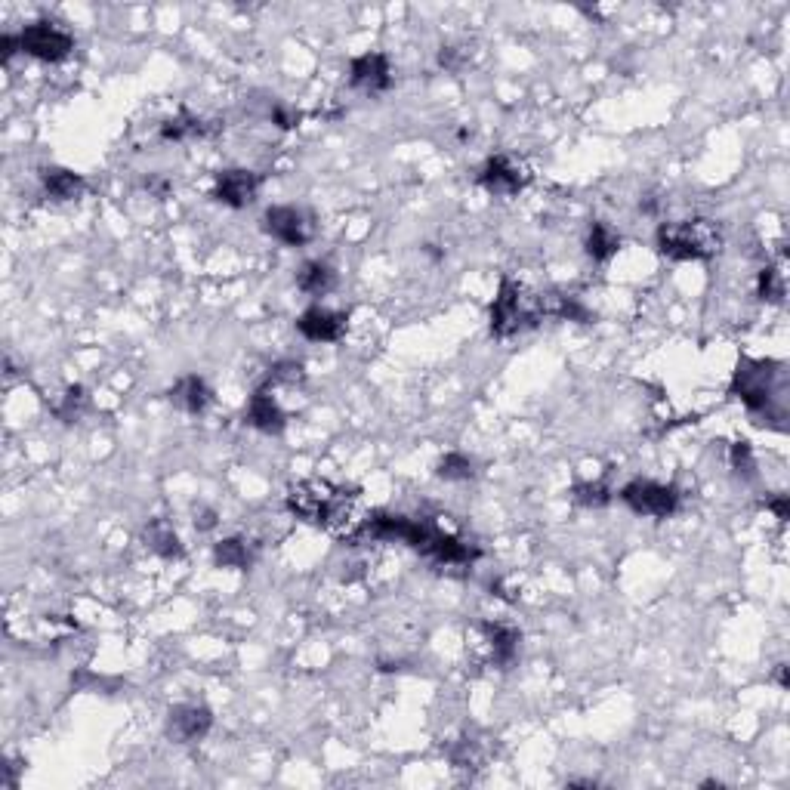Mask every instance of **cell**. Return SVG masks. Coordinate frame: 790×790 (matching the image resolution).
I'll use <instances>...</instances> for the list:
<instances>
[{
    "label": "cell",
    "instance_id": "2e32d148",
    "mask_svg": "<svg viewBox=\"0 0 790 790\" xmlns=\"http://www.w3.org/2000/svg\"><path fill=\"white\" fill-rule=\"evenodd\" d=\"M41 189L50 201H78L87 192V179L68 167H44L41 170Z\"/></svg>",
    "mask_w": 790,
    "mask_h": 790
},
{
    "label": "cell",
    "instance_id": "e575fe53",
    "mask_svg": "<svg viewBox=\"0 0 790 790\" xmlns=\"http://www.w3.org/2000/svg\"><path fill=\"white\" fill-rule=\"evenodd\" d=\"M775 679H778V686H781V689L790 686V679H787V664H778V676H775Z\"/></svg>",
    "mask_w": 790,
    "mask_h": 790
},
{
    "label": "cell",
    "instance_id": "8992f818",
    "mask_svg": "<svg viewBox=\"0 0 790 790\" xmlns=\"http://www.w3.org/2000/svg\"><path fill=\"white\" fill-rule=\"evenodd\" d=\"M618 497L627 510H633L636 516H649V519H670L682 504V494L676 485H664L652 479L627 482Z\"/></svg>",
    "mask_w": 790,
    "mask_h": 790
},
{
    "label": "cell",
    "instance_id": "7c38bea8",
    "mask_svg": "<svg viewBox=\"0 0 790 790\" xmlns=\"http://www.w3.org/2000/svg\"><path fill=\"white\" fill-rule=\"evenodd\" d=\"M349 84L365 96H380L392 84V65L383 53H362L349 62Z\"/></svg>",
    "mask_w": 790,
    "mask_h": 790
},
{
    "label": "cell",
    "instance_id": "484cf974",
    "mask_svg": "<svg viewBox=\"0 0 790 790\" xmlns=\"http://www.w3.org/2000/svg\"><path fill=\"white\" fill-rule=\"evenodd\" d=\"M303 377H306L303 365L294 362V358H284V362H275L269 368L263 386H269V389H275V386H297V383H303Z\"/></svg>",
    "mask_w": 790,
    "mask_h": 790
},
{
    "label": "cell",
    "instance_id": "30bf717a",
    "mask_svg": "<svg viewBox=\"0 0 790 790\" xmlns=\"http://www.w3.org/2000/svg\"><path fill=\"white\" fill-rule=\"evenodd\" d=\"M213 729V710L204 704H176L167 710V738L176 744L204 741Z\"/></svg>",
    "mask_w": 790,
    "mask_h": 790
},
{
    "label": "cell",
    "instance_id": "cb8c5ba5",
    "mask_svg": "<svg viewBox=\"0 0 790 790\" xmlns=\"http://www.w3.org/2000/svg\"><path fill=\"white\" fill-rule=\"evenodd\" d=\"M84 411H87V389H84V386H68L65 395H62V402L53 408V414H56L62 423H75V420H81Z\"/></svg>",
    "mask_w": 790,
    "mask_h": 790
},
{
    "label": "cell",
    "instance_id": "8fae6325",
    "mask_svg": "<svg viewBox=\"0 0 790 790\" xmlns=\"http://www.w3.org/2000/svg\"><path fill=\"white\" fill-rule=\"evenodd\" d=\"M479 186L494 198H513L528 186V173L507 155H494L479 170Z\"/></svg>",
    "mask_w": 790,
    "mask_h": 790
},
{
    "label": "cell",
    "instance_id": "f546056e",
    "mask_svg": "<svg viewBox=\"0 0 790 790\" xmlns=\"http://www.w3.org/2000/svg\"><path fill=\"white\" fill-rule=\"evenodd\" d=\"M272 124L281 127V130H294L300 124V112L287 109V105H275V109H272Z\"/></svg>",
    "mask_w": 790,
    "mask_h": 790
},
{
    "label": "cell",
    "instance_id": "4316f807",
    "mask_svg": "<svg viewBox=\"0 0 790 790\" xmlns=\"http://www.w3.org/2000/svg\"><path fill=\"white\" fill-rule=\"evenodd\" d=\"M571 500L574 504H581V507H605L608 500H612V491H608L605 482H581V485H574L571 488Z\"/></svg>",
    "mask_w": 790,
    "mask_h": 790
},
{
    "label": "cell",
    "instance_id": "ba28073f",
    "mask_svg": "<svg viewBox=\"0 0 790 790\" xmlns=\"http://www.w3.org/2000/svg\"><path fill=\"white\" fill-rule=\"evenodd\" d=\"M19 47L25 56L31 59H41V62H62L71 56L75 50V38L59 28L56 22L50 19H41V22H28L22 31H19Z\"/></svg>",
    "mask_w": 790,
    "mask_h": 790
},
{
    "label": "cell",
    "instance_id": "603a6c76",
    "mask_svg": "<svg viewBox=\"0 0 790 790\" xmlns=\"http://www.w3.org/2000/svg\"><path fill=\"white\" fill-rule=\"evenodd\" d=\"M207 133H210L207 124L195 115H176V118L161 124V139H167V142H186V139H198Z\"/></svg>",
    "mask_w": 790,
    "mask_h": 790
},
{
    "label": "cell",
    "instance_id": "e0dca14e",
    "mask_svg": "<svg viewBox=\"0 0 790 790\" xmlns=\"http://www.w3.org/2000/svg\"><path fill=\"white\" fill-rule=\"evenodd\" d=\"M482 633H485V642L491 649V661L500 667V670H510L519 658V642H522V633L510 624H482Z\"/></svg>",
    "mask_w": 790,
    "mask_h": 790
},
{
    "label": "cell",
    "instance_id": "d6986e66",
    "mask_svg": "<svg viewBox=\"0 0 790 790\" xmlns=\"http://www.w3.org/2000/svg\"><path fill=\"white\" fill-rule=\"evenodd\" d=\"M142 541H146V547H149L155 556H161V559H167V562L183 559V556H186L183 541H179V534H176L173 525L164 522V519H152V522L146 525V531H142Z\"/></svg>",
    "mask_w": 790,
    "mask_h": 790
},
{
    "label": "cell",
    "instance_id": "4dcf8cb0",
    "mask_svg": "<svg viewBox=\"0 0 790 790\" xmlns=\"http://www.w3.org/2000/svg\"><path fill=\"white\" fill-rule=\"evenodd\" d=\"M146 189H149L155 198H161V201H164V198L173 192V183H170L167 176H161V173H152V176L146 179Z\"/></svg>",
    "mask_w": 790,
    "mask_h": 790
},
{
    "label": "cell",
    "instance_id": "7a4b0ae2",
    "mask_svg": "<svg viewBox=\"0 0 790 790\" xmlns=\"http://www.w3.org/2000/svg\"><path fill=\"white\" fill-rule=\"evenodd\" d=\"M287 510L300 522L337 537H352L362 525V500L355 488L334 485L328 479H306L287 491Z\"/></svg>",
    "mask_w": 790,
    "mask_h": 790
},
{
    "label": "cell",
    "instance_id": "f1b7e54d",
    "mask_svg": "<svg viewBox=\"0 0 790 790\" xmlns=\"http://www.w3.org/2000/svg\"><path fill=\"white\" fill-rule=\"evenodd\" d=\"M476 747H479L476 741L460 738L454 747H448V757H451V763H454L457 769H470V766L479 763V750H476Z\"/></svg>",
    "mask_w": 790,
    "mask_h": 790
},
{
    "label": "cell",
    "instance_id": "277c9868",
    "mask_svg": "<svg viewBox=\"0 0 790 790\" xmlns=\"http://www.w3.org/2000/svg\"><path fill=\"white\" fill-rule=\"evenodd\" d=\"M562 303L565 294L531 291V287H525L516 278H504L491 303V334L497 340H507L537 328L544 318H562Z\"/></svg>",
    "mask_w": 790,
    "mask_h": 790
},
{
    "label": "cell",
    "instance_id": "52a82bcc",
    "mask_svg": "<svg viewBox=\"0 0 790 790\" xmlns=\"http://www.w3.org/2000/svg\"><path fill=\"white\" fill-rule=\"evenodd\" d=\"M263 232L284 247H306L315 238V217L297 204H275L260 220Z\"/></svg>",
    "mask_w": 790,
    "mask_h": 790
},
{
    "label": "cell",
    "instance_id": "836d02e7",
    "mask_svg": "<svg viewBox=\"0 0 790 790\" xmlns=\"http://www.w3.org/2000/svg\"><path fill=\"white\" fill-rule=\"evenodd\" d=\"M195 528H198V531H213V528H217V510L198 507V510H195Z\"/></svg>",
    "mask_w": 790,
    "mask_h": 790
},
{
    "label": "cell",
    "instance_id": "d4e9b609",
    "mask_svg": "<svg viewBox=\"0 0 790 790\" xmlns=\"http://www.w3.org/2000/svg\"><path fill=\"white\" fill-rule=\"evenodd\" d=\"M757 297L763 303H772V306L784 303V272L778 266H766L760 272V278H757Z\"/></svg>",
    "mask_w": 790,
    "mask_h": 790
},
{
    "label": "cell",
    "instance_id": "6da1fadb",
    "mask_svg": "<svg viewBox=\"0 0 790 790\" xmlns=\"http://www.w3.org/2000/svg\"><path fill=\"white\" fill-rule=\"evenodd\" d=\"M349 541H383V544H405L423 556H429L439 565H470L479 559V550L463 544L460 537L429 525L426 519L395 516V513H377L358 525V531Z\"/></svg>",
    "mask_w": 790,
    "mask_h": 790
},
{
    "label": "cell",
    "instance_id": "9c48e42d",
    "mask_svg": "<svg viewBox=\"0 0 790 790\" xmlns=\"http://www.w3.org/2000/svg\"><path fill=\"white\" fill-rule=\"evenodd\" d=\"M260 186H263V176L257 170L229 167V170L217 173V183H213L210 198L217 201V204H223V207L244 210V207H250V204L257 201Z\"/></svg>",
    "mask_w": 790,
    "mask_h": 790
},
{
    "label": "cell",
    "instance_id": "ac0fdd59",
    "mask_svg": "<svg viewBox=\"0 0 790 790\" xmlns=\"http://www.w3.org/2000/svg\"><path fill=\"white\" fill-rule=\"evenodd\" d=\"M297 287L312 300L328 297L337 287V269L331 263H325V260H309L297 272Z\"/></svg>",
    "mask_w": 790,
    "mask_h": 790
},
{
    "label": "cell",
    "instance_id": "d6a6232c",
    "mask_svg": "<svg viewBox=\"0 0 790 790\" xmlns=\"http://www.w3.org/2000/svg\"><path fill=\"white\" fill-rule=\"evenodd\" d=\"M439 65H442L445 71H460V68H463V53H460L457 47H442V53H439Z\"/></svg>",
    "mask_w": 790,
    "mask_h": 790
},
{
    "label": "cell",
    "instance_id": "83f0119b",
    "mask_svg": "<svg viewBox=\"0 0 790 790\" xmlns=\"http://www.w3.org/2000/svg\"><path fill=\"white\" fill-rule=\"evenodd\" d=\"M729 463H732V470L741 479H753V476H757V457H753L750 442H735L732 451H729Z\"/></svg>",
    "mask_w": 790,
    "mask_h": 790
},
{
    "label": "cell",
    "instance_id": "1f68e13d",
    "mask_svg": "<svg viewBox=\"0 0 790 790\" xmlns=\"http://www.w3.org/2000/svg\"><path fill=\"white\" fill-rule=\"evenodd\" d=\"M766 510H769L778 522H787V519H790V500H787V494L769 497V500H766Z\"/></svg>",
    "mask_w": 790,
    "mask_h": 790
},
{
    "label": "cell",
    "instance_id": "4fadbf2b",
    "mask_svg": "<svg viewBox=\"0 0 790 790\" xmlns=\"http://www.w3.org/2000/svg\"><path fill=\"white\" fill-rule=\"evenodd\" d=\"M346 328H349V318L343 312L328 309V306H309L297 318V331L309 343H337V340H343Z\"/></svg>",
    "mask_w": 790,
    "mask_h": 790
},
{
    "label": "cell",
    "instance_id": "7402d4cb",
    "mask_svg": "<svg viewBox=\"0 0 790 790\" xmlns=\"http://www.w3.org/2000/svg\"><path fill=\"white\" fill-rule=\"evenodd\" d=\"M436 476L445 482H470L476 476V460L466 457L460 451H448L439 463H436Z\"/></svg>",
    "mask_w": 790,
    "mask_h": 790
},
{
    "label": "cell",
    "instance_id": "44dd1931",
    "mask_svg": "<svg viewBox=\"0 0 790 790\" xmlns=\"http://www.w3.org/2000/svg\"><path fill=\"white\" fill-rule=\"evenodd\" d=\"M250 562H254V553H250L247 541L244 537H223L220 544H213V565L217 568H250Z\"/></svg>",
    "mask_w": 790,
    "mask_h": 790
},
{
    "label": "cell",
    "instance_id": "ffe728a7",
    "mask_svg": "<svg viewBox=\"0 0 790 790\" xmlns=\"http://www.w3.org/2000/svg\"><path fill=\"white\" fill-rule=\"evenodd\" d=\"M618 247H621V235H618L612 226L602 223V220L590 223V232H587V254H590L593 263H608V260H612V257L618 254Z\"/></svg>",
    "mask_w": 790,
    "mask_h": 790
},
{
    "label": "cell",
    "instance_id": "5bb4252c",
    "mask_svg": "<svg viewBox=\"0 0 790 790\" xmlns=\"http://www.w3.org/2000/svg\"><path fill=\"white\" fill-rule=\"evenodd\" d=\"M244 420H247V426L260 429V433H266V436H281L284 426H287V414L281 411V405H278V399L272 395L269 386H260L254 395H250Z\"/></svg>",
    "mask_w": 790,
    "mask_h": 790
},
{
    "label": "cell",
    "instance_id": "3957f363",
    "mask_svg": "<svg viewBox=\"0 0 790 790\" xmlns=\"http://www.w3.org/2000/svg\"><path fill=\"white\" fill-rule=\"evenodd\" d=\"M729 395L738 399L757 423H769L775 429H784V395H787V371L781 362L772 358H741Z\"/></svg>",
    "mask_w": 790,
    "mask_h": 790
},
{
    "label": "cell",
    "instance_id": "9a60e30c",
    "mask_svg": "<svg viewBox=\"0 0 790 790\" xmlns=\"http://www.w3.org/2000/svg\"><path fill=\"white\" fill-rule=\"evenodd\" d=\"M167 399L186 414H204L210 405H213V389L207 386L204 377L198 374H186L179 377L170 389H167Z\"/></svg>",
    "mask_w": 790,
    "mask_h": 790
},
{
    "label": "cell",
    "instance_id": "5b68a950",
    "mask_svg": "<svg viewBox=\"0 0 790 790\" xmlns=\"http://www.w3.org/2000/svg\"><path fill=\"white\" fill-rule=\"evenodd\" d=\"M655 244L673 263H707L723 250V229L710 217L670 220L658 226Z\"/></svg>",
    "mask_w": 790,
    "mask_h": 790
}]
</instances>
